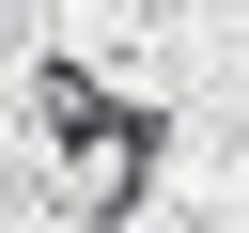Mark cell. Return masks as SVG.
<instances>
[{
  "instance_id": "1",
  "label": "cell",
  "mask_w": 249,
  "mask_h": 233,
  "mask_svg": "<svg viewBox=\"0 0 249 233\" xmlns=\"http://www.w3.org/2000/svg\"><path fill=\"white\" fill-rule=\"evenodd\" d=\"M47 155H62V186H78V217H140V186H156V109L140 93H109L93 62H47Z\"/></svg>"
}]
</instances>
